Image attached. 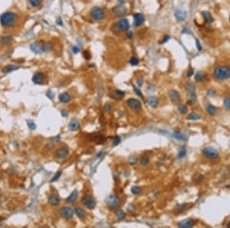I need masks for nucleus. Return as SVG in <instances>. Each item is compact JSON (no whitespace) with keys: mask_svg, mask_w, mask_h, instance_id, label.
<instances>
[{"mask_svg":"<svg viewBox=\"0 0 230 228\" xmlns=\"http://www.w3.org/2000/svg\"><path fill=\"white\" fill-rule=\"evenodd\" d=\"M107 204L111 208H117L120 204V200L117 196L111 194L107 198Z\"/></svg>","mask_w":230,"mask_h":228,"instance_id":"obj_6","label":"nucleus"},{"mask_svg":"<svg viewBox=\"0 0 230 228\" xmlns=\"http://www.w3.org/2000/svg\"><path fill=\"white\" fill-rule=\"evenodd\" d=\"M202 154L204 156L209 158H216L219 156V151L213 147H207L202 150Z\"/></svg>","mask_w":230,"mask_h":228,"instance_id":"obj_4","label":"nucleus"},{"mask_svg":"<svg viewBox=\"0 0 230 228\" xmlns=\"http://www.w3.org/2000/svg\"><path fill=\"white\" fill-rule=\"evenodd\" d=\"M187 87V90L189 92V95H190V98L193 101H196V94H195V86L193 82H188L186 84Z\"/></svg>","mask_w":230,"mask_h":228,"instance_id":"obj_14","label":"nucleus"},{"mask_svg":"<svg viewBox=\"0 0 230 228\" xmlns=\"http://www.w3.org/2000/svg\"><path fill=\"white\" fill-rule=\"evenodd\" d=\"M92 18L96 21H100L104 18V10L98 6H94L91 12Z\"/></svg>","mask_w":230,"mask_h":228,"instance_id":"obj_3","label":"nucleus"},{"mask_svg":"<svg viewBox=\"0 0 230 228\" xmlns=\"http://www.w3.org/2000/svg\"><path fill=\"white\" fill-rule=\"evenodd\" d=\"M17 18V15L13 12H5L0 16V23L5 28H12L16 24Z\"/></svg>","mask_w":230,"mask_h":228,"instance_id":"obj_1","label":"nucleus"},{"mask_svg":"<svg viewBox=\"0 0 230 228\" xmlns=\"http://www.w3.org/2000/svg\"><path fill=\"white\" fill-rule=\"evenodd\" d=\"M58 98H59V101L61 102L66 104V103H68L71 101V95L67 92H64V93H62V94L59 95Z\"/></svg>","mask_w":230,"mask_h":228,"instance_id":"obj_21","label":"nucleus"},{"mask_svg":"<svg viewBox=\"0 0 230 228\" xmlns=\"http://www.w3.org/2000/svg\"><path fill=\"white\" fill-rule=\"evenodd\" d=\"M149 161H150V159H149V158L146 157V156H144V157L141 158V159H140V164H141L142 165H144V166H145V165H147V164H148Z\"/></svg>","mask_w":230,"mask_h":228,"instance_id":"obj_42","label":"nucleus"},{"mask_svg":"<svg viewBox=\"0 0 230 228\" xmlns=\"http://www.w3.org/2000/svg\"><path fill=\"white\" fill-rule=\"evenodd\" d=\"M116 27L119 31H126L128 30L130 25H129V22L127 21V19L123 18L120 19L117 24H116Z\"/></svg>","mask_w":230,"mask_h":228,"instance_id":"obj_8","label":"nucleus"},{"mask_svg":"<svg viewBox=\"0 0 230 228\" xmlns=\"http://www.w3.org/2000/svg\"><path fill=\"white\" fill-rule=\"evenodd\" d=\"M223 105H224V107L226 110L228 111H230V98L228 97V98H226L224 99V101H223Z\"/></svg>","mask_w":230,"mask_h":228,"instance_id":"obj_34","label":"nucleus"},{"mask_svg":"<svg viewBox=\"0 0 230 228\" xmlns=\"http://www.w3.org/2000/svg\"><path fill=\"white\" fill-rule=\"evenodd\" d=\"M178 111H179V112H180V114H184L187 112L188 108H187L186 105H183V104H180V105H178Z\"/></svg>","mask_w":230,"mask_h":228,"instance_id":"obj_32","label":"nucleus"},{"mask_svg":"<svg viewBox=\"0 0 230 228\" xmlns=\"http://www.w3.org/2000/svg\"><path fill=\"white\" fill-rule=\"evenodd\" d=\"M195 222L192 219H186L178 223V227L181 228H189L193 227Z\"/></svg>","mask_w":230,"mask_h":228,"instance_id":"obj_15","label":"nucleus"},{"mask_svg":"<svg viewBox=\"0 0 230 228\" xmlns=\"http://www.w3.org/2000/svg\"><path fill=\"white\" fill-rule=\"evenodd\" d=\"M61 213L65 219H70L74 216V211L70 207H64L61 211Z\"/></svg>","mask_w":230,"mask_h":228,"instance_id":"obj_13","label":"nucleus"},{"mask_svg":"<svg viewBox=\"0 0 230 228\" xmlns=\"http://www.w3.org/2000/svg\"><path fill=\"white\" fill-rule=\"evenodd\" d=\"M61 175H62V171H58V172L55 174V176L52 178V179L51 180V182H55V181L58 180L60 178Z\"/></svg>","mask_w":230,"mask_h":228,"instance_id":"obj_39","label":"nucleus"},{"mask_svg":"<svg viewBox=\"0 0 230 228\" xmlns=\"http://www.w3.org/2000/svg\"><path fill=\"white\" fill-rule=\"evenodd\" d=\"M32 80L35 84H40L45 80V75L42 72H36L34 74Z\"/></svg>","mask_w":230,"mask_h":228,"instance_id":"obj_12","label":"nucleus"},{"mask_svg":"<svg viewBox=\"0 0 230 228\" xmlns=\"http://www.w3.org/2000/svg\"><path fill=\"white\" fill-rule=\"evenodd\" d=\"M169 96L170 98H171L173 101H177V100H179L180 99V94L176 90H171L170 92H169Z\"/></svg>","mask_w":230,"mask_h":228,"instance_id":"obj_25","label":"nucleus"},{"mask_svg":"<svg viewBox=\"0 0 230 228\" xmlns=\"http://www.w3.org/2000/svg\"><path fill=\"white\" fill-rule=\"evenodd\" d=\"M114 94L116 95V97L115 98H120V97H123L124 95H125V92H123V91H120V90H116L114 92Z\"/></svg>","mask_w":230,"mask_h":228,"instance_id":"obj_40","label":"nucleus"},{"mask_svg":"<svg viewBox=\"0 0 230 228\" xmlns=\"http://www.w3.org/2000/svg\"><path fill=\"white\" fill-rule=\"evenodd\" d=\"M42 0H29V3L32 7H38L41 5Z\"/></svg>","mask_w":230,"mask_h":228,"instance_id":"obj_35","label":"nucleus"},{"mask_svg":"<svg viewBox=\"0 0 230 228\" xmlns=\"http://www.w3.org/2000/svg\"><path fill=\"white\" fill-rule=\"evenodd\" d=\"M56 23H57V25H61V26L63 25V22H62V20L61 18H57V20H56Z\"/></svg>","mask_w":230,"mask_h":228,"instance_id":"obj_51","label":"nucleus"},{"mask_svg":"<svg viewBox=\"0 0 230 228\" xmlns=\"http://www.w3.org/2000/svg\"><path fill=\"white\" fill-rule=\"evenodd\" d=\"M148 104L152 107H156L158 105V98L155 96H152L148 98Z\"/></svg>","mask_w":230,"mask_h":228,"instance_id":"obj_28","label":"nucleus"},{"mask_svg":"<svg viewBox=\"0 0 230 228\" xmlns=\"http://www.w3.org/2000/svg\"><path fill=\"white\" fill-rule=\"evenodd\" d=\"M202 15L204 18L205 21L207 22V23H211L213 21V16L212 15L210 14L209 12H202Z\"/></svg>","mask_w":230,"mask_h":228,"instance_id":"obj_26","label":"nucleus"},{"mask_svg":"<svg viewBox=\"0 0 230 228\" xmlns=\"http://www.w3.org/2000/svg\"><path fill=\"white\" fill-rule=\"evenodd\" d=\"M200 118H201V116L197 113H194V112L189 114V115L187 116V119L192 120V121H197V120H199Z\"/></svg>","mask_w":230,"mask_h":228,"instance_id":"obj_29","label":"nucleus"},{"mask_svg":"<svg viewBox=\"0 0 230 228\" xmlns=\"http://www.w3.org/2000/svg\"><path fill=\"white\" fill-rule=\"evenodd\" d=\"M46 95H47V97L49 98V99H51H51H53V98H54V97H55V95H54V93H53L51 91H50V90L47 92V93H46Z\"/></svg>","mask_w":230,"mask_h":228,"instance_id":"obj_46","label":"nucleus"},{"mask_svg":"<svg viewBox=\"0 0 230 228\" xmlns=\"http://www.w3.org/2000/svg\"><path fill=\"white\" fill-rule=\"evenodd\" d=\"M127 36L129 38H132L133 37V34L131 31H127Z\"/></svg>","mask_w":230,"mask_h":228,"instance_id":"obj_54","label":"nucleus"},{"mask_svg":"<svg viewBox=\"0 0 230 228\" xmlns=\"http://www.w3.org/2000/svg\"><path fill=\"white\" fill-rule=\"evenodd\" d=\"M173 137H174L176 139H178V140H180V141H186V136H185L183 134H182L180 132H179V131L175 132V133L173 134Z\"/></svg>","mask_w":230,"mask_h":228,"instance_id":"obj_30","label":"nucleus"},{"mask_svg":"<svg viewBox=\"0 0 230 228\" xmlns=\"http://www.w3.org/2000/svg\"><path fill=\"white\" fill-rule=\"evenodd\" d=\"M111 109V106L110 104H107H107L104 105V110L105 112H110Z\"/></svg>","mask_w":230,"mask_h":228,"instance_id":"obj_47","label":"nucleus"},{"mask_svg":"<svg viewBox=\"0 0 230 228\" xmlns=\"http://www.w3.org/2000/svg\"><path fill=\"white\" fill-rule=\"evenodd\" d=\"M194 74V71L193 68H190L187 71V77H191Z\"/></svg>","mask_w":230,"mask_h":228,"instance_id":"obj_48","label":"nucleus"},{"mask_svg":"<svg viewBox=\"0 0 230 228\" xmlns=\"http://www.w3.org/2000/svg\"><path fill=\"white\" fill-rule=\"evenodd\" d=\"M213 75L218 80H226L230 78V68L225 65L218 66L214 69Z\"/></svg>","mask_w":230,"mask_h":228,"instance_id":"obj_2","label":"nucleus"},{"mask_svg":"<svg viewBox=\"0 0 230 228\" xmlns=\"http://www.w3.org/2000/svg\"><path fill=\"white\" fill-rule=\"evenodd\" d=\"M62 114L63 117H66L68 114V112H67V110H62Z\"/></svg>","mask_w":230,"mask_h":228,"instance_id":"obj_53","label":"nucleus"},{"mask_svg":"<svg viewBox=\"0 0 230 228\" xmlns=\"http://www.w3.org/2000/svg\"><path fill=\"white\" fill-rule=\"evenodd\" d=\"M127 105L133 110H140L141 108V103L135 98H129L127 101Z\"/></svg>","mask_w":230,"mask_h":228,"instance_id":"obj_9","label":"nucleus"},{"mask_svg":"<svg viewBox=\"0 0 230 228\" xmlns=\"http://www.w3.org/2000/svg\"><path fill=\"white\" fill-rule=\"evenodd\" d=\"M68 128H69V130L71 131H75L78 130L79 128V122H78V121L76 118L71 119L70 123H69Z\"/></svg>","mask_w":230,"mask_h":228,"instance_id":"obj_19","label":"nucleus"},{"mask_svg":"<svg viewBox=\"0 0 230 228\" xmlns=\"http://www.w3.org/2000/svg\"><path fill=\"white\" fill-rule=\"evenodd\" d=\"M133 90H134V92H136V94L138 95V96H140L141 98H144V95H143V94H142V92H141V91L139 89V88H137L135 85H133Z\"/></svg>","mask_w":230,"mask_h":228,"instance_id":"obj_41","label":"nucleus"},{"mask_svg":"<svg viewBox=\"0 0 230 228\" xmlns=\"http://www.w3.org/2000/svg\"><path fill=\"white\" fill-rule=\"evenodd\" d=\"M186 150L185 147H182L181 149L180 150V151H179V153H178V158H182L186 155Z\"/></svg>","mask_w":230,"mask_h":228,"instance_id":"obj_36","label":"nucleus"},{"mask_svg":"<svg viewBox=\"0 0 230 228\" xmlns=\"http://www.w3.org/2000/svg\"><path fill=\"white\" fill-rule=\"evenodd\" d=\"M13 40V37L12 35H4L0 39V42L2 44V45H9L10 44Z\"/></svg>","mask_w":230,"mask_h":228,"instance_id":"obj_22","label":"nucleus"},{"mask_svg":"<svg viewBox=\"0 0 230 228\" xmlns=\"http://www.w3.org/2000/svg\"><path fill=\"white\" fill-rule=\"evenodd\" d=\"M27 122H28L27 124H28V126H29V129H31V130H35L36 129V125H35V123L33 121L29 120Z\"/></svg>","mask_w":230,"mask_h":228,"instance_id":"obj_37","label":"nucleus"},{"mask_svg":"<svg viewBox=\"0 0 230 228\" xmlns=\"http://www.w3.org/2000/svg\"><path fill=\"white\" fill-rule=\"evenodd\" d=\"M82 203L87 208L90 210L94 209L96 207V202L94 199L90 195L84 196V197L82 198Z\"/></svg>","mask_w":230,"mask_h":228,"instance_id":"obj_5","label":"nucleus"},{"mask_svg":"<svg viewBox=\"0 0 230 228\" xmlns=\"http://www.w3.org/2000/svg\"><path fill=\"white\" fill-rule=\"evenodd\" d=\"M126 12H127V9H126L125 6H124L123 5H117V6H115L114 8L113 9L114 14L117 17L124 16L126 14Z\"/></svg>","mask_w":230,"mask_h":228,"instance_id":"obj_10","label":"nucleus"},{"mask_svg":"<svg viewBox=\"0 0 230 228\" xmlns=\"http://www.w3.org/2000/svg\"><path fill=\"white\" fill-rule=\"evenodd\" d=\"M68 153H69V151H68L67 148H66L65 147H61V148H59V149L57 150L55 154H56V157L58 158H59V159H64V158H65L68 155Z\"/></svg>","mask_w":230,"mask_h":228,"instance_id":"obj_16","label":"nucleus"},{"mask_svg":"<svg viewBox=\"0 0 230 228\" xmlns=\"http://www.w3.org/2000/svg\"><path fill=\"white\" fill-rule=\"evenodd\" d=\"M170 37L169 35H165L164 37V38H163V41H162L160 43H161V44H164L165 42H166L170 39Z\"/></svg>","mask_w":230,"mask_h":228,"instance_id":"obj_52","label":"nucleus"},{"mask_svg":"<svg viewBox=\"0 0 230 228\" xmlns=\"http://www.w3.org/2000/svg\"><path fill=\"white\" fill-rule=\"evenodd\" d=\"M229 20H230V17H229Z\"/></svg>","mask_w":230,"mask_h":228,"instance_id":"obj_57","label":"nucleus"},{"mask_svg":"<svg viewBox=\"0 0 230 228\" xmlns=\"http://www.w3.org/2000/svg\"><path fill=\"white\" fill-rule=\"evenodd\" d=\"M75 212L79 218H83L85 216V212L84 211V210L81 207H76Z\"/></svg>","mask_w":230,"mask_h":228,"instance_id":"obj_31","label":"nucleus"},{"mask_svg":"<svg viewBox=\"0 0 230 228\" xmlns=\"http://www.w3.org/2000/svg\"><path fill=\"white\" fill-rule=\"evenodd\" d=\"M130 63H131V65H133V66L137 65L139 64V59L137 57H132L130 59Z\"/></svg>","mask_w":230,"mask_h":228,"instance_id":"obj_38","label":"nucleus"},{"mask_svg":"<svg viewBox=\"0 0 230 228\" xmlns=\"http://www.w3.org/2000/svg\"><path fill=\"white\" fill-rule=\"evenodd\" d=\"M196 45H197V49L198 51H201L202 50V45H201V44H200V42H199V41L198 40V39H196Z\"/></svg>","mask_w":230,"mask_h":228,"instance_id":"obj_49","label":"nucleus"},{"mask_svg":"<svg viewBox=\"0 0 230 228\" xmlns=\"http://www.w3.org/2000/svg\"><path fill=\"white\" fill-rule=\"evenodd\" d=\"M144 22V16L141 13H135L133 15V25L136 27L141 25Z\"/></svg>","mask_w":230,"mask_h":228,"instance_id":"obj_11","label":"nucleus"},{"mask_svg":"<svg viewBox=\"0 0 230 228\" xmlns=\"http://www.w3.org/2000/svg\"><path fill=\"white\" fill-rule=\"evenodd\" d=\"M72 51H73L75 54H77L78 52L80 51V49H79V47H78V46H74V47L72 48Z\"/></svg>","mask_w":230,"mask_h":228,"instance_id":"obj_50","label":"nucleus"},{"mask_svg":"<svg viewBox=\"0 0 230 228\" xmlns=\"http://www.w3.org/2000/svg\"><path fill=\"white\" fill-rule=\"evenodd\" d=\"M139 80H140V81L137 82V84H138L139 86H141V85L143 84V83H144V81H143L142 79H139Z\"/></svg>","mask_w":230,"mask_h":228,"instance_id":"obj_55","label":"nucleus"},{"mask_svg":"<svg viewBox=\"0 0 230 228\" xmlns=\"http://www.w3.org/2000/svg\"><path fill=\"white\" fill-rule=\"evenodd\" d=\"M49 203L52 206H57L60 203V199L58 196L51 195L49 198Z\"/></svg>","mask_w":230,"mask_h":228,"instance_id":"obj_23","label":"nucleus"},{"mask_svg":"<svg viewBox=\"0 0 230 228\" xmlns=\"http://www.w3.org/2000/svg\"><path fill=\"white\" fill-rule=\"evenodd\" d=\"M19 68V66L16 65H8L3 67L2 68V72L4 74H8L12 71H14L16 70H18Z\"/></svg>","mask_w":230,"mask_h":228,"instance_id":"obj_18","label":"nucleus"},{"mask_svg":"<svg viewBox=\"0 0 230 228\" xmlns=\"http://www.w3.org/2000/svg\"><path fill=\"white\" fill-rule=\"evenodd\" d=\"M30 49L35 54L40 55L45 51V43H42L38 42H33L30 45Z\"/></svg>","mask_w":230,"mask_h":228,"instance_id":"obj_7","label":"nucleus"},{"mask_svg":"<svg viewBox=\"0 0 230 228\" xmlns=\"http://www.w3.org/2000/svg\"><path fill=\"white\" fill-rule=\"evenodd\" d=\"M78 196V190L75 189V190H74L72 191V193L70 195L67 197V198L66 199V200L68 203H74L77 200Z\"/></svg>","mask_w":230,"mask_h":228,"instance_id":"obj_20","label":"nucleus"},{"mask_svg":"<svg viewBox=\"0 0 230 228\" xmlns=\"http://www.w3.org/2000/svg\"><path fill=\"white\" fill-rule=\"evenodd\" d=\"M174 15H175L176 18L178 21H180V22L184 21L186 19V16H187L186 12L184 11V10H182V9H177L175 11Z\"/></svg>","mask_w":230,"mask_h":228,"instance_id":"obj_17","label":"nucleus"},{"mask_svg":"<svg viewBox=\"0 0 230 228\" xmlns=\"http://www.w3.org/2000/svg\"><path fill=\"white\" fill-rule=\"evenodd\" d=\"M131 191L133 194H138L140 192V188L137 186H133L131 188Z\"/></svg>","mask_w":230,"mask_h":228,"instance_id":"obj_43","label":"nucleus"},{"mask_svg":"<svg viewBox=\"0 0 230 228\" xmlns=\"http://www.w3.org/2000/svg\"><path fill=\"white\" fill-rule=\"evenodd\" d=\"M206 112L210 114V115H212V116L215 115V114H216V112H217L216 108L215 106H213V105H212L211 104H207L206 106Z\"/></svg>","mask_w":230,"mask_h":228,"instance_id":"obj_24","label":"nucleus"},{"mask_svg":"<svg viewBox=\"0 0 230 228\" xmlns=\"http://www.w3.org/2000/svg\"><path fill=\"white\" fill-rule=\"evenodd\" d=\"M83 55H84V58L85 59H87V60H89L91 58V54H90V52L88 51H84Z\"/></svg>","mask_w":230,"mask_h":228,"instance_id":"obj_45","label":"nucleus"},{"mask_svg":"<svg viewBox=\"0 0 230 228\" xmlns=\"http://www.w3.org/2000/svg\"><path fill=\"white\" fill-rule=\"evenodd\" d=\"M227 227H230V221L229 222V223H228V224H227Z\"/></svg>","mask_w":230,"mask_h":228,"instance_id":"obj_56","label":"nucleus"},{"mask_svg":"<svg viewBox=\"0 0 230 228\" xmlns=\"http://www.w3.org/2000/svg\"><path fill=\"white\" fill-rule=\"evenodd\" d=\"M116 215H117V219H118L119 220H124V217H125V213H124V212L122 210H117V211H116Z\"/></svg>","mask_w":230,"mask_h":228,"instance_id":"obj_33","label":"nucleus"},{"mask_svg":"<svg viewBox=\"0 0 230 228\" xmlns=\"http://www.w3.org/2000/svg\"><path fill=\"white\" fill-rule=\"evenodd\" d=\"M195 79L198 82H203L206 79V75L202 71H198L195 75Z\"/></svg>","mask_w":230,"mask_h":228,"instance_id":"obj_27","label":"nucleus"},{"mask_svg":"<svg viewBox=\"0 0 230 228\" xmlns=\"http://www.w3.org/2000/svg\"><path fill=\"white\" fill-rule=\"evenodd\" d=\"M121 141V139L119 136H116L114 138V141H113V145L114 146H117L118 145Z\"/></svg>","mask_w":230,"mask_h":228,"instance_id":"obj_44","label":"nucleus"}]
</instances>
